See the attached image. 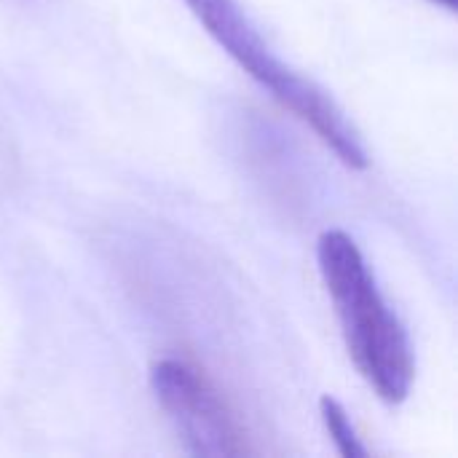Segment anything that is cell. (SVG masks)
<instances>
[{"label":"cell","instance_id":"1","mask_svg":"<svg viewBox=\"0 0 458 458\" xmlns=\"http://www.w3.org/2000/svg\"><path fill=\"white\" fill-rule=\"evenodd\" d=\"M317 263L357 370L386 405L405 403L416 378L413 346L381 298L357 242L344 231H325L317 242Z\"/></svg>","mask_w":458,"mask_h":458},{"label":"cell","instance_id":"2","mask_svg":"<svg viewBox=\"0 0 458 458\" xmlns=\"http://www.w3.org/2000/svg\"><path fill=\"white\" fill-rule=\"evenodd\" d=\"M193 16L207 27L217 46L252 78L258 81L282 107L317 131V137L349 166L365 169L368 153L360 142L357 129L349 123L344 110L311 81L287 67L260 32L252 27L236 0H185Z\"/></svg>","mask_w":458,"mask_h":458},{"label":"cell","instance_id":"3","mask_svg":"<svg viewBox=\"0 0 458 458\" xmlns=\"http://www.w3.org/2000/svg\"><path fill=\"white\" fill-rule=\"evenodd\" d=\"M150 386L188 454L212 458L252 454L247 432L204 370L166 357L153 365Z\"/></svg>","mask_w":458,"mask_h":458},{"label":"cell","instance_id":"4","mask_svg":"<svg viewBox=\"0 0 458 458\" xmlns=\"http://www.w3.org/2000/svg\"><path fill=\"white\" fill-rule=\"evenodd\" d=\"M319 413H322V421H325V429L327 435L333 437L338 454L346 458H362L368 456V448L360 443L354 427H352V419L349 413L344 411V405L333 397H322L319 400Z\"/></svg>","mask_w":458,"mask_h":458},{"label":"cell","instance_id":"5","mask_svg":"<svg viewBox=\"0 0 458 458\" xmlns=\"http://www.w3.org/2000/svg\"><path fill=\"white\" fill-rule=\"evenodd\" d=\"M432 3H437V5H443V8H448V11H456L458 0H432Z\"/></svg>","mask_w":458,"mask_h":458}]
</instances>
